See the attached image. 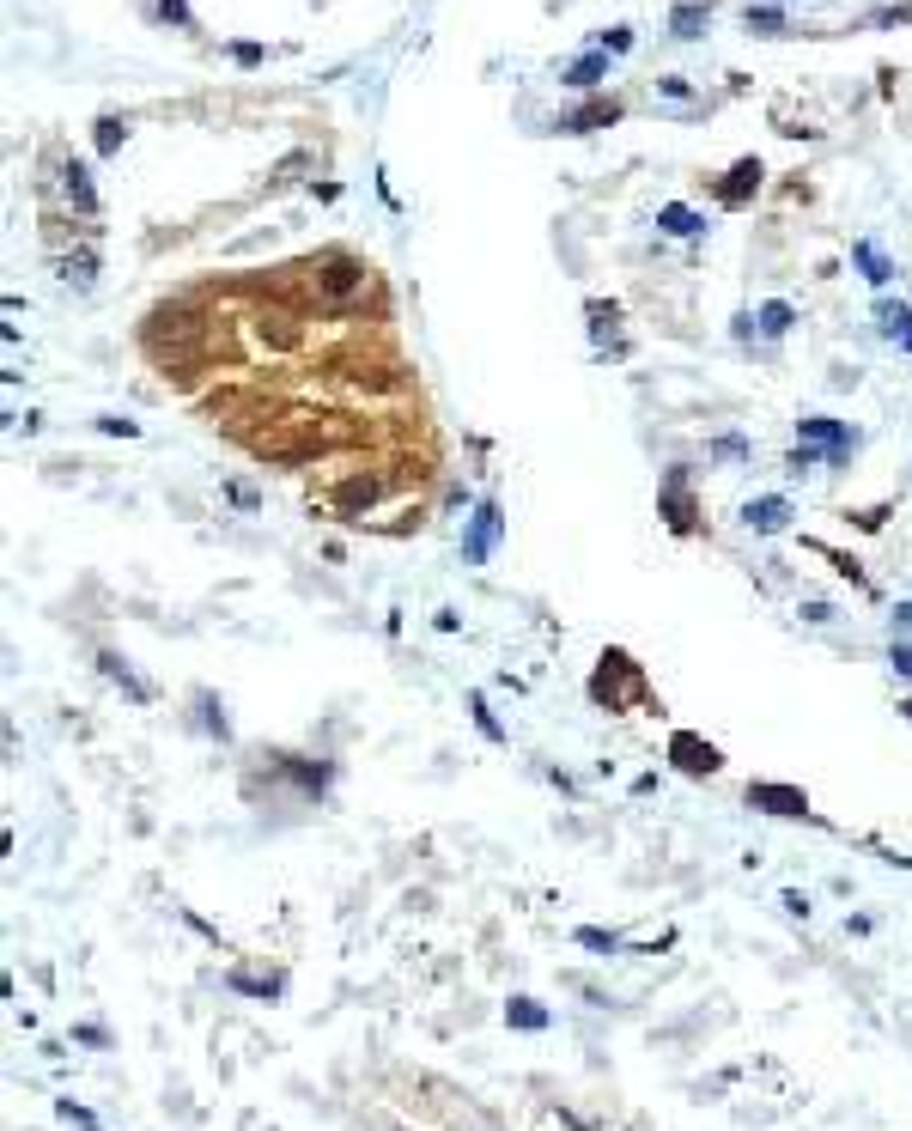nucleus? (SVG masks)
<instances>
[{
    "label": "nucleus",
    "instance_id": "1",
    "mask_svg": "<svg viewBox=\"0 0 912 1131\" xmlns=\"http://www.w3.org/2000/svg\"><path fill=\"white\" fill-rule=\"evenodd\" d=\"M590 700L608 706V712H621V706L645 700V675H639V663H633L627 651H602V669L590 675Z\"/></svg>",
    "mask_w": 912,
    "mask_h": 1131
},
{
    "label": "nucleus",
    "instance_id": "2",
    "mask_svg": "<svg viewBox=\"0 0 912 1131\" xmlns=\"http://www.w3.org/2000/svg\"><path fill=\"white\" fill-rule=\"evenodd\" d=\"M499 536H505V511H499L493 499H481L475 517H469V536H463V560H469V566H487L493 548H499Z\"/></svg>",
    "mask_w": 912,
    "mask_h": 1131
},
{
    "label": "nucleus",
    "instance_id": "3",
    "mask_svg": "<svg viewBox=\"0 0 912 1131\" xmlns=\"http://www.w3.org/2000/svg\"><path fill=\"white\" fill-rule=\"evenodd\" d=\"M803 444H821V450H827V463L840 469V463H852L858 432H852L846 420H833V414H809V420H803Z\"/></svg>",
    "mask_w": 912,
    "mask_h": 1131
},
{
    "label": "nucleus",
    "instance_id": "4",
    "mask_svg": "<svg viewBox=\"0 0 912 1131\" xmlns=\"http://www.w3.org/2000/svg\"><path fill=\"white\" fill-rule=\"evenodd\" d=\"M657 511L669 517V530H675V536H688L694 523H700L694 493H688V469H669V475H663V487H657Z\"/></svg>",
    "mask_w": 912,
    "mask_h": 1131
},
{
    "label": "nucleus",
    "instance_id": "5",
    "mask_svg": "<svg viewBox=\"0 0 912 1131\" xmlns=\"http://www.w3.org/2000/svg\"><path fill=\"white\" fill-rule=\"evenodd\" d=\"M365 262H353V256H329L323 268H317V292L329 298V305H347V298H359L365 292Z\"/></svg>",
    "mask_w": 912,
    "mask_h": 1131
},
{
    "label": "nucleus",
    "instance_id": "6",
    "mask_svg": "<svg viewBox=\"0 0 912 1131\" xmlns=\"http://www.w3.org/2000/svg\"><path fill=\"white\" fill-rule=\"evenodd\" d=\"M669 761H675L681 773L700 779V773H718V767H724V754H718L712 742H700L694 730H675V736H669Z\"/></svg>",
    "mask_w": 912,
    "mask_h": 1131
},
{
    "label": "nucleus",
    "instance_id": "7",
    "mask_svg": "<svg viewBox=\"0 0 912 1131\" xmlns=\"http://www.w3.org/2000/svg\"><path fill=\"white\" fill-rule=\"evenodd\" d=\"M390 493V481L384 475H353V481H341V493H335V511L341 517H353V523H365V511L377 505Z\"/></svg>",
    "mask_w": 912,
    "mask_h": 1131
},
{
    "label": "nucleus",
    "instance_id": "8",
    "mask_svg": "<svg viewBox=\"0 0 912 1131\" xmlns=\"http://www.w3.org/2000/svg\"><path fill=\"white\" fill-rule=\"evenodd\" d=\"M791 517H797V511H791V499H785V493H760V499H748V505H742V523H748L754 536H779Z\"/></svg>",
    "mask_w": 912,
    "mask_h": 1131
},
{
    "label": "nucleus",
    "instance_id": "9",
    "mask_svg": "<svg viewBox=\"0 0 912 1131\" xmlns=\"http://www.w3.org/2000/svg\"><path fill=\"white\" fill-rule=\"evenodd\" d=\"M748 803L767 815H809V797L797 785H748Z\"/></svg>",
    "mask_w": 912,
    "mask_h": 1131
},
{
    "label": "nucleus",
    "instance_id": "10",
    "mask_svg": "<svg viewBox=\"0 0 912 1131\" xmlns=\"http://www.w3.org/2000/svg\"><path fill=\"white\" fill-rule=\"evenodd\" d=\"M760 177H767V171H760V159H736L730 177L718 183V201H724V207H742V201L760 189Z\"/></svg>",
    "mask_w": 912,
    "mask_h": 1131
},
{
    "label": "nucleus",
    "instance_id": "11",
    "mask_svg": "<svg viewBox=\"0 0 912 1131\" xmlns=\"http://www.w3.org/2000/svg\"><path fill=\"white\" fill-rule=\"evenodd\" d=\"M608 122H621V98H590L584 110L560 116V128H566V134H590V128H608Z\"/></svg>",
    "mask_w": 912,
    "mask_h": 1131
},
{
    "label": "nucleus",
    "instance_id": "12",
    "mask_svg": "<svg viewBox=\"0 0 912 1131\" xmlns=\"http://www.w3.org/2000/svg\"><path fill=\"white\" fill-rule=\"evenodd\" d=\"M669 31L675 37H706L712 31V7H706V0H675V7H669Z\"/></svg>",
    "mask_w": 912,
    "mask_h": 1131
},
{
    "label": "nucleus",
    "instance_id": "13",
    "mask_svg": "<svg viewBox=\"0 0 912 1131\" xmlns=\"http://www.w3.org/2000/svg\"><path fill=\"white\" fill-rule=\"evenodd\" d=\"M61 189H67V201L80 207V213H98V189H92V171H86L80 159L61 165Z\"/></svg>",
    "mask_w": 912,
    "mask_h": 1131
},
{
    "label": "nucleus",
    "instance_id": "14",
    "mask_svg": "<svg viewBox=\"0 0 912 1131\" xmlns=\"http://www.w3.org/2000/svg\"><path fill=\"white\" fill-rule=\"evenodd\" d=\"M852 262H858V274H864L870 286H888V280H894V262L882 256L876 238H858V244H852Z\"/></svg>",
    "mask_w": 912,
    "mask_h": 1131
},
{
    "label": "nucleus",
    "instance_id": "15",
    "mask_svg": "<svg viewBox=\"0 0 912 1131\" xmlns=\"http://www.w3.org/2000/svg\"><path fill=\"white\" fill-rule=\"evenodd\" d=\"M566 86H578V92H590V86H602L608 80V49H590V55H578L566 73H560Z\"/></svg>",
    "mask_w": 912,
    "mask_h": 1131
},
{
    "label": "nucleus",
    "instance_id": "16",
    "mask_svg": "<svg viewBox=\"0 0 912 1131\" xmlns=\"http://www.w3.org/2000/svg\"><path fill=\"white\" fill-rule=\"evenodd\" d=\"M657 232H669V238H700V232H706V219H700L694 207L669 201V207H657Z\"/></svg>",
    "mask_w": 912,
    "mask_h": 1131
},
{
    "label": "nucleus",
    "instance_id": "17",
    "mask_svg": "<svg viewBox=\"0 0 912 1131\" xmlns=\"http://www.w3.org/2000/svg\"><path fill=\"white\" fill-rule=\"evenodd\" d=\"M791 323H797V311L785 305V298H767V305H760V311H754V329H760V335H767V341H779V335H785Z\"/></svg>",
    "mask_w": 912,
    "mask_h": 1131
},
{
    "label": "nucleus",
    "instance_id": "18",
    "mask_svg": "<svg viewBox=\"0 0 912 1131\" xmlns=\"http://www.w3.org/2000/svg\"><path fill=\"white\" fill-rule=\"evenodd\" d=\"M870 317H876V329H882V335H894V341H900V335L912 329V311H906V298H876V311H870Z\"/></svg>",
    "mask_w": 912,
    "mask_h": 1131
},
{
    "label": "nucleus",
    "instance_id": "19",
    "mask_svg": "<svg viewBox=\"0 0 912 1131\" xmlns=\"http://www.w3.org/2000/svg\"><path fill=\"white\" fill-rule=\"evenodd\" d=\"M280 773H286V779H292V785H298L304 797H317V791L329 785V767H304L298 754H286V761H280Z\"/></svg>",
    "mask_w": 912,
    "mask_h": 1131
},
{
    "label": "nucleus",
    "instance_id": "20",
    "mask_svg": "<svg viewBox=\"0 0 912 1131\" xmlns=\"http://www.w3.org/2000/svg\"><path fill=\"white\" fill-rule=\"evenodd\" d=\"M61 280L86 292V286L98 280V256H92V250H73V256H61Z\"/></svg>",
    "mask_w": 912,
    "mask_h": 1131
},
{
    "label": "nucleus",
    "instance_id": "21",
    "mask_svg": "<svg viewBox=\"0 0 912 1131\" xmlns=\"http://www.w3.org/2000/svg\"><path fill=\"white\" fill-rule=\"evenodd\" d=\"M98 669L110 675V682H122V688H128V700H152V694H146V682H134V669H128L116 651H104V657H98Z\"/></svg>",
    "mask_w": 912,
    "mask_h": 1131
},
{
    "label": "nucleus",
    "instance_id": "22",
    "mask_svg": "<svg viewBox=\"0 0 912 1131\" xmlns=\"http://www.w3.org/2000/svg\"><path fill=\"white\" fill-rule=\"evenodd\" d=\"M742 19H748L754 37H779V31H785V13H779V7H748Z\"/></svg>",
    "mask_w": 912,
    "mask_h": 1131
},
{
    "label": "nucleus",
    "instance_id": "23",
    "mask_svg": "<svg viewBox=\"0 0 912 1131\" xmlns=\"http://www.w3.org/2000/svg\"><path fill=\"white\" fill-rule=\"evenodd\" d=\"M505 1016H511V1028H548V1010H542L536 998H511Z\"/></svg>",
    "mask_w": 912,
    "mask_h": 1131
},
{
    "label": "nucleus",
    "instance_id": "24",
    "mask_svg": "<svg viewBox=\"0 0 912 1131\" xmlns=\"http://www.w3.org/2000/svg\"><path fill=\"white\" fill-rule=\"evenodd\" d=\"M122 140H128V122H122V116H104V122H98V153L116 159V153H122Z\"/></svg>",
    "mask_w": 912,
    "mask_h": 1131
},
{
    "label": "nucleus",
    "instance_id": "25",
    "mask_svg": "<svg viewBox=\"0 0 912 1131\" xmlns=\"http://www.w3.org/2000/svg\"><path fill=\"white\" fill-rule=\"evenodd\" d=\"M712 457H724V463H748L754 450H748V438H742V432H718V438H712Z\"/></svg>",
    "mask_w": 912,
    "mask_h": 1131
},
{
    "label": "nucleus",
    "instance_id": "26",
    "mask_svg": "<svg viewBox=\"0 0 912 1131\" xmlns=\"http://www.w3.org/2000/svg\"><path fill=\"white\" fill-rule=\"evenodd\" d=\"M578 943H584V949H596V955H621V937H615V931H596V925H584V931H578Z\"/></svg>",
    "mask_w": 912,
    "mask_h": 1131
},
{
    "label": "nucleus",
    "instance_id": "27",
    "mask_svg": "<svg viewBox=\"0 0 912 1131\" xmlns=\"http://www.w3.org/2000/svg\"><path fill=\"white\" fill-rule=\"evenodd\" d=\"M584 311H590V329H596V335H615V323H621V311H615V305H602V298H590Z\"/></svg>",
    "mask_w": 912,
    "mask_h": 1131
},
{
    "label": "nucleus",
    "instance_id": "28",
    "mask_svg": "<svg viewBox=\"0 0 912 1131\" xmlns=\"http://www.w3.org/2000/svg\"><path fill=\"white\" fill-rule=\"evenodd\" d=\"M469 712H475V724H481V736H487V742H505V730H499V718L487 712V700H481V694H469Z\"/></svg>",
    "mask_w": 912,
    "mask_h": 1131
},
{
    "label": "nucleus",
    "instance_id": "29",
    "mask_svg": "<svg viewBox=\"0 0 912 1131\" xmlns=\"http://www.w3.org/2000/svg\"><path fill=\"white\" fill-rule=\"evenodd\" d=\"M225 499H232L238 511H256V505H262V493H256L250 481H225Z\"/></svg>",
    "mask_w": 912,
    "mask_h": 1131
},
{
    "label": "nucleus",
    "instance_id": "30",
    "mask_svg": "<svg viewBox=\"0 0 912 1131\" xmlns=\"http://www.w3.org/2000/svg\"><path fill=\"white\" fill-rule=\"evenodd\" d=\"M596 49H608V55H627V49H633V31H627V25H608Z\"/></svg>",
    "mask_w": 912,
    "mask_h": 1131
},
{
    "label": "nucleus",
    "instance_id": "31",
    "mask_svg": "<svg viewBox=\"0 0 912 1131\" xmlns=\"http://www.w3.org/2000/svg\"><path fill=\"white\" fill-rule=\"evenodd\" d=\"M870 25H912V0H906V7H876Z\"/></svg>",
    "mask_w": 912,
    "mask_h": 1131
},
{
    "label": "nucleus",
    "instance_id": "32",
    "mask_svg": "<svg viewBox=\"0 0 912 1131\" xmlns=\"http://www.w3.org/2000/svg\"><path fill=\"white\" fill-rule=\"evenodd\" d=\"M657 92H663V98H675V104H688V98H694V86L681 80V73H669V80H657Z\"/></svg>",
    "mask_w": 912,
    "mask_h": 1131
},
{
    "label": "nucleus",
    "instance_id": "33",
    "mask_svg": "<svg viewBox=\"0 0 912 1131\" xmlns=\"http://www.w3.org/2000/svg\"><path fill=\"white\" fill-rule=\"evenodd\" d=\"M98 432H110V438H140V420H116V414H104Z\"/></svg>",
    "mask_w": 912,
    "mask_h": 1131
},
{
    "label": "nucleus",
    "instance_id": "34",
    "mask_svg": "<svg viewBox=\"0 0 912 1131\" xmlns=\"http://www.w3.org/2000/svg\"><path fill=\"white\" fill-rule=\"evenodd\" d=\"M159 19L165 25H189V0H159Z\"/></svg>",
    "mask_w": 912,
    "mask_h": 1131
},
{
    "label": "nucleus",
    "instance_id": "35",
    "mask_svg": "<svg viewBox=\"0 0 912 1131\" xmlns=\"http://www.w3.org/2000/svg\"><path fill=\"white\" fill-rule=\"evenodd\" d=\"M61 1119H73V1125H80V1131H104V1125H98V1119H92L86 1107H73V1101H61Z\"/></svg>",
    "mask_w": 912,
    "mask_h": 1131
},
{
    "label": "nucleus",
    "instance_id": "36",
    "mask_svg": "<svg viewBox=\"0 0 912 1131\" xmlns=\"http://www.w3.org/2000/svg\"><path fill=\"white\" fill-rule=\"evenodd\" d=\"M888 663H894V675H912V645H906V639H894V651H888Z\"/></svg>",
    "mask_w": 912,
    "mask_h": 1131
},
{
    "label": "nucleus",
    "instance_id": "37",
    "mask_svg": "<svg viewBox=\"0 0 912 1131\" xmlns=\"http://www.w3.org/2000/svg\"><path fill=\"white\" fill-rule=\"evenodd\" d=\"M232 61H238V67H256V61H262V43H232Z\"/></svg>",
    "mask_w": 912,
    "mask_h": 1131
},
{
    "label": "nucleus",
    "instance_id": "38",
    "mask_svg": "<svg viewBox=\"0 0 912 1131\" xmlns=\"http://www.w3.org/2000/svg\"><path fill=\"white\" fill-rule=\"evenodd\" d=\"M803 621H815V627H821V621H833V609H827V602H803Z\"/></svg>",
    "mask_w": 912,
    "mask_h": 1131
},
{
    "label": "nucleus",
    "instance_id": "39",
    "mask_svg": "<svg viewBox=\"0 0 912 1131\" xmlns=\"http://www.w3.org/2000/svg\"><path fill=\"white\" fill-rule=\"evenodd\" d=\"M894 627H900V633H912V602H900V609H894Z\"/></svg>",
    "mask_w": 912,
    "mask_h": 1131
},
{
    "label": "nucleus",
    "instance_id": "40",
    "mask_svg": "<svg viewBox=\"0 0 912 1131\" xmlns=\"http://www.w3.org/2000/svg\"><path fill=\"white\" fill-rule=\"evenodd\" d=\"M900 718H906V724H912V694H906V700H900Z\"/></svg>",
    "mask_w": 912,
    "mask_h": 1131
},
{
    "label": "nucleus",
    "instance_id": "41",
    "mask_svg": "<svg viewBox=\"0 0 912 1131\" xmlns=\"http://www.w3.org/2000/svg\"><path fill=\"white\" fill-rule=\"evenodd\" d=\"M900 347H906V353H912V329H906V335H900Z\"/></svg>",
    "mask_w": 912,
    "mask_h": 1131
}]
</instances>
